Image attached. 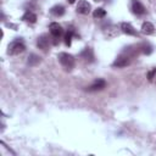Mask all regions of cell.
I'll return each mask as SVG.
<instances>
[{"instance_id":"1","label":"cell","mask_w":156,"mask_h":156,"mask_svg":"<svg viewBox=\"0 0 156 156\" xmlns=\"http://www.w3.org/2000/svg\"><path fill=\"white\" fill-rule=\"evenodd\" d=\"M57 58L61 63V66L67 69V71H71L73 67H74V57L71 55V54H67V52H60L57 55Z\"/></svg>"},{"instance_id":"2","label":"cell","mask_w":156,"mask_h":156,"mask_svg":"<svg viewBox=\"0 0 156 156\" xmlns=\"http://www.w3.org/2000/svg\"><path fill=\"white\" fill-rule=\"evenodd\" d=\"M26 50V45L21 39H16L7 46V54L9 55H18Z\"/></svg>"},{"instance_id":"3","label":"cell","mask_w":156,"mask_h":156,"mask_svg":"<svg viewBox=\"0 0 156 156\" xmlns=\"http://www.w3.org/2000/svg\"><path fill=\"white\" fill-rule=\"evenodd\" d=\"M76 10H77V12L80 13V15H88V13H90L91 6H90V4H89L87 0H79L78 4H77Z\"/></svg>"},{"instance_id":"4","label":"cell","mask_w":156,"mask_h":156,"mask_svg":"<svg viewBox=\"0 0 156 156\" xmlns=\"http://www.w3.org/2000/svg\"><path fill=\"white\" fill-rule=\"evenodd\" d=\"M129 63H130V58H129V56H127V55H121V56H118V57L113 61L112 66H113V67H118V68H121V67H126V66H128Z\"/></svg>"},{"instance_id":"5","label":"cell","mask_w":156,"mask_h":156,"mask_svg":"<svg viewBox=\"0 0 156 156\" xmlns=\"http://www.w3.org/2000/svg\"><path fill=\"white\" fill-rule=\"evenodd\" d=\"M49 29H50V33H51V35H52L54 38H60V37L62 35V33H63L62 27H61L57 22H52V23H50Z\"/></svg>"},{"instance_id":"6","label":"cell","mask_w":156,"mask_h":156,"mask_svg":"<svg viewBox=\"0 0 156 156\" xmlns=\"http://www.w3.org/2000/svg\"><path fill=\"white\" fill-rule=\"evenodd\" d=\"M132 11L135 13V15H144L146 12V9L145 6L138 1V0H132Z\"/></svg>"},{"instance_id":"7","label":"cell","mask_w":156,"mask_h":156,"mask_svg":"<svg viewBox=\"0 0 156 156\" xmlns=\"http://www.w3.org/2000/svg\"><path fill=\"white\" fill-rule=\"evenodd\" d=\"M105 87H106V82H105L104 79L99 78V79H96L91 85H89V87L87 88V90H88V91H98V90H102Z\"/></svg>"},{"instance_id":"8","label":"cell","mask_w":156,"mask_h":156,"mask_svg":"<svg viewBox=\"0 0 156 156\" xmlns=\"http://www.w3.org/2000/svg\"><path fill=\"white\" fill-rule=\"evenodd\" d=\"M119 27H121V30H122L124 34H127V35H136V30H135V28H134L130 23H128V22H122Z\"/></svg>"},{"instance_id":"9","label":"cell","mask_w":156,"mask_h":156,"mask_svg":"<svg viewBox=\"0 0 156 156\" xmlns=\"http://www.w3.org/2000/svg\"><path fill=\"white\" fill-rule=\"evenodd\" d=\"M37 46L39 49H41L43 51H46L49 49V37L45 35V34L40 35L38 38V40H37Z\"/></svg>"},{"instance_id":"10","label":"cell","mask_w":156,"mask_h":156,"mask_svg":"<svg viewBox=\"0 0 156 156\" xmlns=\"http://www.w3.org/2000/svg\"><path fill=\"white\" fill-rule=\"evenodd\" d=\"M154 32H155V27H154L152 23H150V22H144V23L141 24V33L149 35V34H152Z\"/></svg>"},{"instance_id":"11","label":"cell","mask_w":156,"mask_h":156,"mask_svg":"<svg viewBox=\"0 0 156 156\" xmlns=\"http://www.w3.org/2000/svg\"><path fill=\"white\" fill-rule=\"evenodd\" d=\"M22 20L26 22H29V23H35L37 22V15L33 13L32 11H26L24 15L22 16Z\"/></svg>"},{"instance_id":"12","label":"cell","mask_w":156,"mask_h":156,"mask_svg":"<svg viewBox=\"0 0 156 156\" xmlns=\"http://www.w3.org/2000/svg\"><path fill=\"white\" fill-rule=\"evenodd\" d=\"M50 12H51V15H54L56 17H60V16H62L65 13V7L62 5H55L54 7H51Z\"/></svg>"},{"instance_id":"13","label":"cell","mask_w":156,"mask_h":156,"mask_svg":"<svg viewBox=\"0 0 156 156\" xmlns=\"http://www.w3.org/2000/svg\"><path fill=\"white\" fill-rule=\"evenodd\" d=\"M80 56H82L83 58H85L87 61H94V54H93V50H91L90 48H85V49L82 51Z\"/></svg>"},{"instance_id":"14","label":"cell","mask_w":156,"mask_h":156,"mask_svg":"<svg viewBox=\"0 0 156 156\" xmlns=\"http://www.w3.org/2000/svg\"><path fill=\"white\" fill-rule=\"evenodd\" d=\"M27 62H28L29 66H35V65H38L40 62V57L38 55H35V54H32V55L28 56V61Z\"/></svg>"},{"instance_id":"15","label":"cell","mask_w":156,"mask_h":156,"mask_svg":"<svg viewBox=\"0 0 156 156\" xmlns=\"http://www.w3.org/2000/svg\"><path fill=\"white\" fill-rule=\"evenodd\" d=\"M73 33H74L73 27H69L68 30H67V33H66V35H65V44H66L67 46L71 45V40H72V35H73Z\"/></svg>"},{"instance_id":"16","label":"cell","mask_w":156,"mask_h":156,"mask_svg":"<svg viewBox=\"0 0 156 156\" xmlns=\"http://www.w3.org/2000/svg\"><path fill=\"white\" fill-rule=\"evenodd\" d=\"M93 16H94V18H104L106 16V11L102 7H98V9L94 10Z\"/></svg>"},{"instance_id":"17","label":"cell","mask_w":156,"mask_h":156,"mask_svg":"<svg viewBox=\"0 0 156 156\" xmlns=\"http://www.w3.org/2000/svg\"><path fill=\"white\" fill-rule=\"evenodd\" d=\"M141 51L144 52V54H151V51H152V48L149 45V44H144L143 46H141Z\"/></svg>"},{"instance_id":"18","label":"cell","mask_w":156,"mask_h":156,"mask_svg":"<svg viewBox=\"0 0 156 156\" xmlns=\"http://www.w3.org/2000/svg\"><path fill=\"white\" fill-rule=\"evenodd\" d=\"M155 74H156V67H154L151 71H149L147 72V79L151 82L152 79H154V77H155Z\"/></svg>"},{"instance_id":"19","label":"cell","mask_w":156,"mask_h":156,"mask_svg":"<svg viewBox=\"0 0 156 156\" xmlns=\"http://www.w3.org/2000/svg\"><path fill=\"white\" fill-rule=\"evenodd\" d=\"M67 1H68L69 4H74V2H76V0H67Z\"/></svg>"},{"instance_id":"20","label":"cell","mask_w":156,"mask_h":156,"mask_svg":"<svg viewBox=\"0 0 156 156\" xmlns=\"http://www.w3.org/2000/svg\"><path fill=\"white\" fill-rule=\"evenodd\" d=\"M94 1H96V2H100V1H104V0H94Z\"/></svg>"}]
</instances>
